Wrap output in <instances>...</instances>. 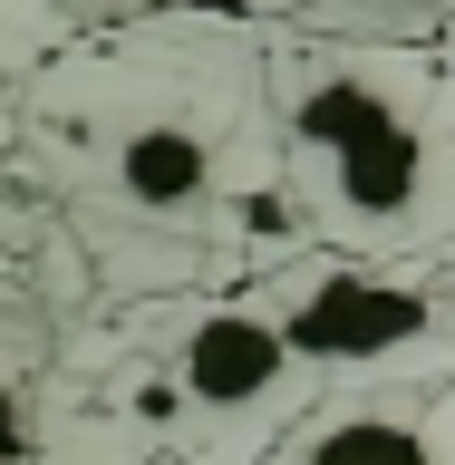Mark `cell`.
I'll list each match as a JSON object with an SVG mask.
<instances>
[{"label": "cell", "mask_w": 455, "mask_h": 465, "mask_svg": "<svg viewBox=\"0 0 455 465\" xmlns=\"http://www.w3.org/2000/svg\"><path fill=\"white\" fill-rule=\"evenodd\" d=\"M10 145L107 262L116 242L155 252V282H184L213 252L242 272L282 252L272 20L252 10L165 0L78 29L10 97Z\"/></svg>", "instance_id": "6da1fadb"}, {"label": "cell", "mask_w": 455, "mask_h": 465, "mask_svg": "<svg viewBox=\"0 0 455 465\" xmlns=\"http://www.w3.org/2000/svg\"><path fill=\"white\" fill-rule=\"evenodd\" d=\"M282 242L359 262L455 252V68L407 39L272 29Z\"/></svg>", "instance_id": "7a4b0ae2"}, {"label": "cell", "mask_w": 455, "mask_h": 465, "mask_svg": "<svg viewBox=\"0 0 455 465\" xmlns=\"http://www.w3.org/2000/svg\"><path fill=\"white\" fill-rule=\"evenodd\" d=\"M301 349L252 291H194V301H145L126 320L116 369L78 398L68 427H49V465H262L320 407Z\"/></svg>", "instance_id": "3957f363"}, {"label": "cell", "mask_w": 455, "mask_h": 465, "mask_svg": "<svg viewBox=\"0 0 455 465\" xmlns=\"http://www.w3.org/2000/svg\"><path fill=\"white\" fill-rule=\"evenodd\" d=\"M262 311L282 320L320 388H446L455 378V272L446 262H359L282 242L242 272Z\"/></svg>", "instance_id": "277c9868"}, {"label": "cell", "mask_w": 455, "mask_h": 465, "mask_svg": "<svg viewBox=\"0 0 455 465\" xmlns=\"http://www.w3.org/2000/svg\"><path fill=\"white\" fill-rule=\"evenodd\" d=\"M262 465H455V378L446 388H330Z\"/></svg>", "instance_id": "5b68a950"}, {"label": "cell", "mask_w": 455, "mask_h": 465, "mask_svg": "<svg viewBox=\"0 0 455 465\" xmlns=\"http://www.w3.org/2000/svg\"><path fill=\"white\" fill-rule=\"evenodd\" d=\"M223 10H252L272 29H320V39H407V49H427L455 20V0H223Z\"/></svg>", "instance_id": "8992f818"}, {"label": "cell", "mask_w": 455, "mask_h": 465, "mask_svg": "<svg viewBox=\"0 0 455 465\" xmlns=\"http://www.w3.org/2000/svg\"><path fill=\"white\" fill-rule=\"evenodd\" d=\"M78 39V20L58 10V0H0V87L20 97L29 78H39V58H58Z\"/></svg>", "instance_id": "52a82bcc"}, {"label": "cell", "mask_w": 455, "mask_h": 465, "mask_svg": "<svg viewBox=\"0 0 455 465\" xmlns=\"http://www.w3.org/2000/svg\"><path fill=\"white\" fill-rule=\"evenodd\" d=\"M78 29H107V20H136V10H165V0H58Z\"/></svg>", "instance_id": "ba28073f"}, {"label": "cell", "mask_w": 455, "mask_h": 465, "mask_svg": "<svg viewBox=\"0 0 455 465\" xmlns=\"http://www.w3.org/2000/svg\"><path fill=\"white\" fill-rule=\"evenodd\" d=\"M155 465H174V456H155Z\"/></svg>", "instance_id": "9c48e42d"}, {"label": "cell", "mask_w": 455, "mask_h": 465, "mask_svg": "<svg viewBox=\"0 0 455 465\" xmlns=\"http://www.w3.org/2000/svg\"><path fill=\"white\" fill-rule=\"evenodd\" d=\"M446 272H455V252H446Z\"/></svg>", "instance_id": "30bf717a"}]
</instances>
